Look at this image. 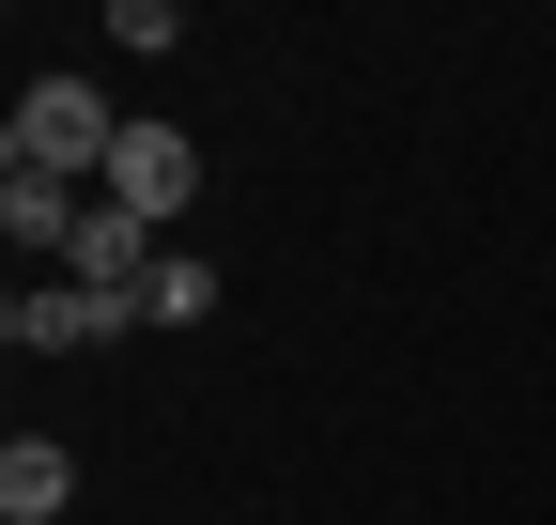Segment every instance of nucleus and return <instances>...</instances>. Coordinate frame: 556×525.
I'll return each instance as SVG.
<instances>
[{"instance_id":"nucleus-1","label":"nucleus","mask_w":556,"mask_h":525,"mask_svg":"<svg viewBox=\"0 0 556 525\" xmlns=\"http://www.w3.org/2000/svg\"><path fill=\"white\" fill-rule=\"evenodd\" d=\"M109 155H124V108H109L93 78H31V93H16L0 170H62V185H78V170H109Z\"/></svg>"},{"instance_id":"nucleus-2","label":"nucleus","mask_w":556,"mask_h":525,"mask_svg":"<svg viewBox=\"0 0 556 525\" xmlns=\"http://www.w3.org/2000/svg\"><path fill=\"white\" fill-rule=\"evenodd\" d=\"M186 185H201L186 124H124V155H109V202H124V217H186Z\"/></svg>"},{"instance_id":"nucleus-3","label":"nucleus","mask_w":556,"mask_h":525,"mask_svg":"<svg viewBox=\"0 0 556 525\" xmlns=\"http://www.w3.org/2000/svg\"><path fill=\"white\" fill-rule=\"evenodd\" d=\"M0 341H16V356H78V341H109V309H93L78 279H62V294L31 279V294H0Z\"/></svg>"},{"instance_id":"nucleus-4","label":"nucleus","mask_w":556,"mask_h":525,"mask_svg":"<svg viewBox=\"0 0 556 525\" xmlns=\"http://www.w3.org/2000/svg\"><path fill=\"white\" fill-rule=\"evenodd\" d=\"M78 185H62V170H0V232H16V247H78Z\"/></svg>"},{"instance_id":"nucleus-5","label":"nucleus","mask_w":556,"mask_h":525,"mask_svg":"<svg viewBox=\"0 0 556 525\" xmlns=\"http://www.w3.org/2000/svg\"><path fill=\"white\" fill-rule=\"evenodd\" d=\"M62 495H78V464H62L47 433H16V448H0V510H16V525H47Z\"/></svg>"},{"instance_id":"nucleus-6","label":"nucleus","mask_w":556,"mask_h":525,"mask_svg":"<svg viewBox=\"0 0 556 525\" xmlns=\"http://www.w3.org/2000/svg\"><path fill=\"white\" fill-rule=\"evenodd\" d=\"M201 309H217V262H201V247H170L155 279H139V324H201Z\"/></svg>"}]
</instances>
